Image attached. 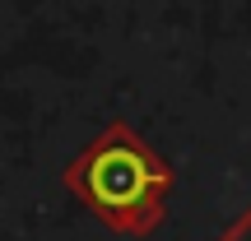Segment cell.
Returning a JSON list of instances; mask_svg holds the SVG:
<instances>
[{"label":"cell","instance_id":"obj_1","mask_svg":"<svg viewBox=\"0 0 251 241\" xmlns=\"http://www.w3.org/2000/svg\"><path fill=\"white\" fill-rule=\"evenodd\" d=\"M70 190L117 232H149L163 218L172 172L130 125L112 121L65 172Z\"/></svg>","mask_w":251,"mask_h":241},{"label":"cell","instance_id":"obj_2","mask_svg":"<svg viewBox=\"0 0 251 241\" xmlns=\"http://www.w3.org/2000/svg\"><path fill=\"white\" fill-rule=\"evenodd\" d=\"M219 241H251V209H247V214H242V218H237V223H233V227H228V232H224V237H219Z\"/></svg>","mask_w":251,"mask_h":241}]
</instances>
